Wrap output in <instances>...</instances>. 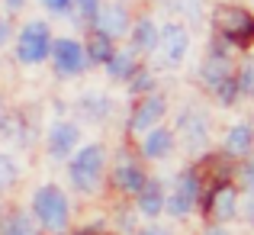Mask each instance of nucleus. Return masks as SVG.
<instances>
[{"mask_svg":"<svg viewBox=\"0 0 254 235\" xmlns=\"http://www.w3.org/2000/svg\"><path fill=\"white\" fill-rule=\"evenodd\" d=\"M103 171H106V149L100 142H90V145H77V152L68 158V177H71V187L81 193H93L103 180Z\"/></svg>","mask_w":254,"mask_h":235,"instance_id":"obj_1","label":"nucleus"},{"mask_svg":"<svg viewBox=\"0 0 254 235\" xmlns=\"http://www.w3.org/2000/svg\"><path fill=\"white\" fill-rule=\"evenodd\" d=\"M32 216H36V226L49 232H62L71 219V206H68V197H64L62 187L55 184H45L32 193Z\"/></svg>","mask_w":254,"mask_h":235,"instance_id":"obj_2","label":"nucleus"},{"mask_svg":"<svg viewBox=\"0 0 254 235\" xmlns=\"http://www.w3.org/2000/svg\"><path fill=\"white\" fill-rule=\"evenodd\" d=\"M216 26H219V39L225 45H235V49H248L254 42V13L248 6L238 3H225L216 10Z\"/></svg>","mask_w":254,"mask_h":235,"instance_id":"obj_3","label":"nucleus"},{"mask_svg":"<svg viewBox=\"0 0 254 235\" xmlns=\"http://www.w3.org/2000/svg\"><path fill=\"white\" fill-rule=\"evenodd\" d=\"M52 29L45 19H29L16 36V62L23 65H42L52 52Z\"/></svg>","mask_w":254,"mask_h":235,"instance_id":"obj_4","label":"nucleus"},{"mask_svg":"<svg viewBox=\"0 0 254 235\" xmlns=\"http://www.w3.org/2000/svg\"><path fill=\"white\" fill-rule=\"evenodd\" d=\"M52 65H55V75L58 78H81L87 71V52H84V42L81 39H71V36H62V39H52V52H49Z\"/></svg>","mask_w":254,"mask_h":235,"instance_id":"obj_5","label":"nucleus"},{"mask_svg":"<svg viewBox=\"0 0 254 235\" xmlns=\"http://www.w3.org/2000/svg\"><path fill=\"white\" fill-rule=\"evenodd\" d=\"M199 200V177L196 171H180V177L174 180L171 197H164V210L171 216H190L193 206Z\"/></svg>","mask_w":254,"mask_h":235,"instance_id":"obj_6","label":"nucleus"},{"mask_svg":"<svg viewBox=\"0 0 254 235\" xmlns=\"http://www.w3.org/2000/svg\"><path fill=\"white\" fill-rule=\"evenodd\" d=\"M158 52L164 55L168 65H180L187 58V52H190V29L184 23H177V19L158 26Z\"/></svg>","mask_w":254,"mask_h":235,"instance_id":"obj_7","label":"nucleus"},{"mask_svg":"<svg viewBox=\"0 0 254 235\" xmlns=\"http://www.w3.org/2000/svg\"><path fill=\"white\" fill-rule=\"evenodd\" d=\"M168 116V100L161 97V93H145V97H138V103H135V110H132V116H129V129L132 132H148V129H155V126H161V119Z\"/></svg>","mask_w":254,"mask_h":235,"instance_id":"obj_8","label":"nucleus"},{"mask_svg":"<svg viewBox=\"0 0 254 235\" xmlns=\"http://www.w3.org/2000/svg\"><path fill=\"white\" fill-rule=\"evenodd\" d=\"M177 136L190 152H203L209 145V116L203 110H184L177 116Z\"/></svg>","mask_w":254,"mask_h":235,"instance_id":"obj_9","label":"nucleus"},{"mask_svg":"<svg viewBox=\"0 0 254 235\" xmlns=\"http://www.w3.org/2000/svg\"><path fill=\"white\" fill-rule=\"evenodd\" d=\"M93 32H103L106 39H123L126 32H129V26H132V16H129V10H126V3L123 0H113V3H103L100 6V13L93 16Z\"/></svg>","mask_w":254,"mask_h":235,"instance_id":"obj_10","label":"nucleus"},{"mask_svg":"<svg viewBox=\"0 0 254 235\" xmlns=\"http://www.w3.org/2000/svg\"><path fill=\"white\" fill-rule=\"evenodd\" d=\"M77 145H81V129H77L74 123H68V119H58V123H52L49 139H45V149H49L52 158H58V161L71 158V155L77 152Z\"/></svg>","mask_w":254,"mask_h":235,"instance_id":"obj_11","label":"nucleus"},{"mask_svg":"<svg viewBox=\"0 0 254 235\" xmlns=\"http://www.w3.org/2000/svg\"><path fill=\"white\" fill-rule=\"evenodd\" d=\"M225 78H232V58H229V45L216 36L203 68H199V80H203L206 87H216L219 80H225Z\"/></svg>","mask_w":254,"mask_h":235,"instance_id":"obj_12","label":"nucleus"},{"mask_svg":"<svg viewBox=\"0 0 254 235\" xmlns=\"http://www.w3.org/2000/svg\"><path fill=\"white\" fill-rule=\"evenodd\" d=\"M129 42L132 49L129 52H142V55H151V52H158V23L151 16H138L135 23L129 26Z\"/></svg>","mask_w":254,"mask_h":235,"instance_id":"obj_13","label":"nucleus"},{"mask_svg":"<svg viewBox=\"0 0 254 235\" xmlns=\"http://www.w3.org/2000/svg\"><path fill=\"white\" fill-rule=\"evenodd\" d=\"M142 155L148 158V161H161V158H168L171 152H174V132L171 129H164V126H155V129H148L142 136Z\"/></svg>","mask_w":254,"mask_h":235,"instance_id":"obj_14","label":"nucleus"},{"mask_svg":"<svg viewBox=\"0 0 254 235\" xmlns=\"http://www.w3.org/2000/svg\"><path fill=\"white\" fill-rule=\"evenodd\" d=\"M222 149H225V155H232V158L251 155V152H254V129H251L248 123H235L229 132H225Z\"/></svg>","mask_w":254,"mask_h":235,"instance_id":"obj_15","label":"nucleus"},{"mask_svg":"<svg viewBox=\"0 0 254 235\" xmlns=\"http://www.w3.org/2000/svg\"><path fill=\"white\" fill-rule=\"evenodd\" d=\"M138 213L148 219L161 216L164 213V190H161V180H148L145 177L142 190H138Z\"/></svg>","mask_w":254,"mask_h":235,"instance_id":"obj_16","label":"nucleus"},{"mask_svg":"<svg viewBox=\"0 0 254 235\" xmlns=\"http://www.w3.org/2000/svg\"><path fill=\"white\" fill-rule=\"evenodd\" d=\"M113 184L119 187L123 193H138L145 184V171L135 164V161H119L113 167Z\"/></svg>","mask_w":254,"mask_h":235,"instance_id":"obj_17","label":"nucleus"},{"mask_svg":"<svg viewBox=\"0 0 254 235\" xmlns=\"http://www.w3.org/2000/svg\"><path fill=\"white\" fill-rule=\"evenodd\" d=\"M209 210H212V219H216V223H229L238 213V190L235 187H219V190L212 193Z\"/></svg>","mask_w":254,"mask_h":235,"instance_id":"obj_18","label":"nucleus"},{"mask_svg":"<svg viewBox=\"0 0 254 235\" xmlns=\"http://www.w3.org/2000/svg\"><path fill=\"white\" fill-rule=\"evenodd\" d=\"M84 52H87V62L106 65V62L113 58V52H116V42H113V39H106L103 32H90V39H87Z\"/></svg>","mask_w":254,"mask_h":235,"instance_id":"obj_19","label":"nucleus"},{"mask_svg":"<svg viewBox=\"0 0 254 235\" xmlns=\"http://www.w3.org/2000/svg\"><path fill=\"white\" fill-rule=\"evenodd\" d=\"M106 68V75H110L113 80H129V75L138 68V62H135V52H113V58L103 65Z\"/></svg>","mask_w":254,"mask_h":235,"instance_id":"obj_20","label":"nucleus"},{"mask_svg":"<svg viewBox=\"0 0 254 235\" xmlns=\"http://www.w3.org/2000/svg\"><path fill=\"white\" fill-rule=\"evenodd\" d=\"M81 110L87 113V119H93V123H97V119H106L110 116V110H113V100L106 97V93H84L81 97Z\"/></svg>","mask_w":254,"mask_h":235,"instance_id":"obj_21","label":"nucleus"},{"mask_svg":"<svg viewBox=\"0 0 254 235\" xmlns=\"http://www.w3.org/2000/svg\"><path fill=\"white\" fill-rule=\"evenodd\" d=\"M0 235H39V226L32 223L29 216H23V213H13V216L3 219Z\"/></svg>","mask_w":254,"mask_h":235,"instance_id":"obj_22","label":"nucleus"},{"mask_svg":"<svg viewBox=\"0 0 254 235\" xmlns=\"http://www.w3.org/2000/svg\"><path fill=\"white\" fill-rule=\"evenodd\" d=\"M126 84H129V90H132V93L145 97V93H151V90H155V75H151L148 68H142V65H138V68L129 75V80H126Z\"/></svg>","mask_w":254,"mask_h":235,"instance_id":"obj_23","label":"nucleus"},{"mask_svg":"<svg viewBox=\"0 0 254 235\" xmlns=\"http://www.w3.org/2000/svg\"><path fill=\"white\" fill-rule=\"evenodd\" d=\"M212 90H216V100H219L222 106H235V103H238V97H242L235 75H232V78H225V80H219V84L212 87Z\"/></svg>","mask_w":254,"mask_h":235,"instance_id":"obj_24","label":"nucleus"},{"mask_svg":"<svg viewBox=\"0 0 254 235\" xmlns=\"http://www.w3.org/2000/svg\"><path fill=\"white\" fill-rule=\"evenodd\" d=\"M235 80H238V90H242V97H251V100H254V58H248V62L238 68Z\"/></svg>","mask_w":254,"mask_h":235,"instance_id":"obj_25","label":"nucleus"},{"mask_svg":"<svg viewBox=\"0 0 254 235\" xmlns=\"http://www.w3.org/2000/svg\"><path fill=\"white\" fill-rule=\"evenodd\" d=\"M168 6H171L174 13H180V16H187V19H193V23H196L203 0H168Z\"/></svg>","mask_w":254,"mask_h":235,"instance_id":"obj_26","label":"nucleus"},{"mask_svg":"<svg viewBox=\"0 0 254 235\" xmlns=\"http://www.w3.org/2000/svg\"><path fill=\"white\" fill-rule=\"evenodd\" d=\"M100 6H103V0H74L71 10H77V19H81V23H93V16L100 13Z\"/></svg>","mask_w":254,"mask_h":235,"instance_id":"obj_27","label":"nucleus"},{"mask_svg":"<svg viewBox=\"0 0 254 235\" xmlns=\"http://www.w3.org/2000/svg\"><path fill=\"white\" fill-rule=\"evenodd\" d=\"M16 174H19L16 171V161L6 155V152H0V190H6V187L16 180Z\"/></svg>","mask_w":254,"mask_h":235,"instance_id":"obj_28","label":"nucleus"},{"mask_svg":"<svg viewBox=\"0 0 254 235\" xmlns=\"http://www.w3.org/2000/svg\"><path fill=\"white\" fill-rule=\"evenodd\" d=\"M39 3H42V6H45L49 13H68L74 0H39Z\"/></svg>","mask_w":254,"mask_h":235,"instance_id":"obj_29","label":"nucleus"},{"mask_svg":"<svg viewBox=\"0 0 254 235\" xmlns=\"http://www.w3.org/2000/svg\"><path fill=\"white\" fill-rule=\"evenodd\" d=\"M10 39H13V23L3 16V13H0V49H3V45L10 42Z\"/></svg>","mask_w":254,"mask_h":235,"instance_id":"obj_30","label":"nucleus"},{"mask_svg":"<svg viewBox=\"0 0 254 235\" xmlns=\"http://www.w3.org/2000/svg\"><path fill=\"white\" fill-rule=\"evenodd\" d=\"M138 235H171V232H168V229H161V226H145V229L138 232Z\"/></svg>","mask_w":254,"mask_h":235,"instance_id":"obj_31","label":"nucleus"},{"mask_svg":"<svg viewBox=\"0 0 254 235\" xmlns=\"http://www.w3.org/2000/svg\"><path fill=\"white\" fill-rule=\"evenodd\" d=\"M3 3H6V13H16V10H23L26 0H3Z\"/></svg>","mask_w":254,"mask_h":235,"instance_id":"obj_32","label":"nucleus"},{"mask_svg":"<svg viewBox=\"0 0 254 235\" xmlns=\"http://www.w3.org/2000/svg\"><path fill=\"white\" fill-rule=\"evenodd\" d=\"M245 180H248V184H254V152H251V161H248V167H245Z\"/></svg>","mask_w":254,"mask_h":235,"instance_id":"obj_33","label":"nucleus"},{"mask_svg":"<svg viewBox=\"0 0 254 235\" xmlns=\"http://www.w3.org/2000/svg\"><path fill=\"white\" fill-rule=\"evenodd\" d=\"M203 235H229V232H225V226H209Z\"/></svg>","mask_w":254,"mask_h":235,"instance_id":"obj_34","label":"nucleus"},{"mask_svg":"<svg viewBox=\"0 0 254 235\" xmlns=\"http://www.w3.org/2000/svg\"><path fill=\"white\" fill-rule=\"evenodd\" d=\"M245 213H248V219H251V223H254V193H251V197H248V206H245Z\"/></svg>","mask_w":254,"mask_h":235,"instance_id":"obj_35","label":"nucleus"}]
</instances>
